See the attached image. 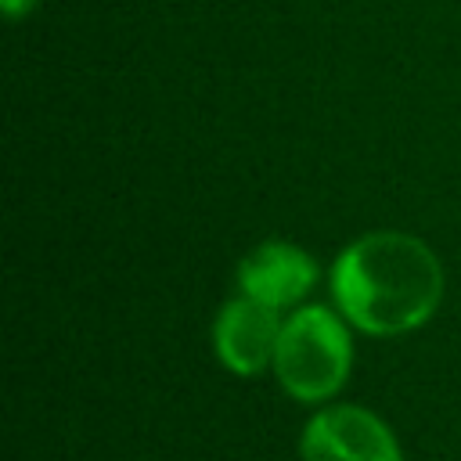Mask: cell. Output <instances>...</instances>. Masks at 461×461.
Here are the masks:
<instances>
[{
    "instance_id": "obj_3",
    "label": "cell",
    "mask_w": 461,
    "mask_h": 461,
    "mask_svg": "<svg viewBox=\"0 0 461 461\" xmlns=\"http://www.w3.org/2000/svg\"><path fill=\"white\" fill-rule=\"evenodd\" d=\"M303 461H400V447L382 418L364 407H328L310 418L299 443Z\"/></svg>"
},
{
    "instance_id": "obj_5",
    "label": "cell",
    "mask_w": 461,
    "mask_h": 461,
    "mask_svg": "<svg viewBox=\"0 0 461 461\" xmlns=\"http://www.w3.org/2000/svg\"><path fill=\"white\" fill-rule=\"evenodd\" d=\"M313 277H317L313 259L288 241H267V245L252 249L238 267V281H241L245 295L259 299L274 310L299 303L310 292Z\"/></svg>"
},
{
    "instance_id": "obj_6",
    "label": "cell",
    "mask_w": 461,
    "mask_h": 461,
    "mask_svg": "<svg viewBox=\"0 0 461 461\" xmlns=\"http://www.w3.org/2000/svg\"><path fill=\"white\" fill-rule=\"evenodd\" d=\"M29 7H36V0H4V11H7L11 18H18V14H25Z\"/></svg>"
},
{
    "instance_id": "obj_2",
    "label": "cell",
    "mask_w": 461,
    "mask_h": 461,
    "mask_svg": "<svg viewBox=\"0 0 461 461\" xmlns=\"http://www.w3.org/2000/svg\"><path fill=\"white\" fill-rule=\"evenodd\" d=\"M274 371L295 400L317 403L335 396L349 375V335L342 321L324 306L292 313L277 339Z\"/></svg>"
},
{
    "instance_id": "obj_1",
    "label": "cell",
    "mask_w": 461,
    "mask_h": 461,
    "mask_svg": "<svg viewBox=\"0 0 461 461\" xmlns=\"http://www.w3.org/2000/svg\"><path fill=\"white\" fill-rule=\"evenodd\" d=\"M342 313L371 335H400L432 317L443 295V270L429 245L382 230L353 241L331 274Z\"/></svg>"
},
{
    "instance_id": "obj_4",
    "label": "cell",
    "mask_w": 461,
    "mask_h": 461,
    "mask_svg": "<svg viewBox=\"0 0 461 461\" xmlns=\"http://www.w3.org/2000/svg\"><path fill=\"white\" fill-rule=\"evenodd\" d=\"M281 328L285 324L277 321L274 306L241 295L220 310L216 328H212V342H216L223 367L238 371V375H256L267 364H274Z\"/></svg>"
}]
</instances>
